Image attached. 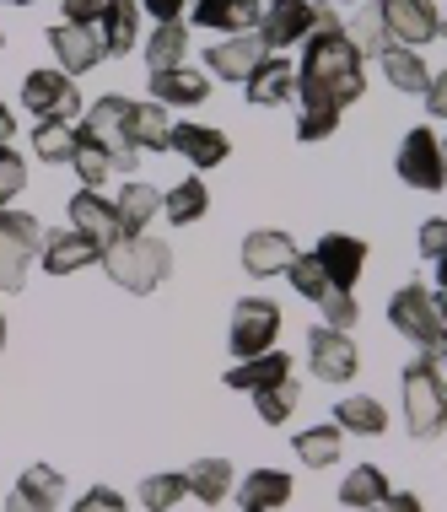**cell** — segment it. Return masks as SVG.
I'll use <instances>...</instances> for the list:
<instances>
[{
    "label": "cell",
    "instance_id": "6da1fadb",
    "mask_svg": "<svg viewBox=\"0 0 447 512\" xmlns=\"http://www.w3.org/2000/svg\"><path fill=\"white\" fill-rule=\"evenodd\" d=\"M361 92H367V65L351 49L334 6H318V22L302 38V60H297V103H324L345 114Z\"/></svg>",
    "mask_w": 447,
    "mask_h": 512
},
{
    "label": "cell",
    "instance_id": "7a4b0ae2",
    "mask_svg": "<svg viewBox=\"0 0 447 512\" xmlns=\"http://www.w3.org/2000/svg\"><path fill=\"white\" fill-rule=\"evenodd\" d=\"M97 265H103V275L114 286H124V292L151 297L167 275H173V248L157 243L151 232H135V238H119L103 259H97Z\"/></svg>",
    "mask_w": 447,
    "mask_h": 512
},
{
    "label": "cell",
    "instance_id": "3957f363",
    "mask_svg": "<svg viewBox=\"0 0 447 512\" xmlns=\"http://www.w3.org/2000/svg\"><path fill=\"white\" fill-rule=\"evenodd\" d=\"M399 405H404V426L415 437H442L447 426V372L437 356H415L399 378Z\"/></svg>",
    "mask_w": 447,
    "mask_h": 512
},
{
    "label": "cell",
    "instance_id": "277c9868",
    "mask_svg": "<svg viewBox=\"0 0 447 512\" xmlns=\"http://www.w3.org/2000/svg\"><path fill=\"white\" fill-rule=\"evenodd\" d=\"M275 335H281V302H270V297H243L227 318V351L237 362L275 351Z\"/></svg>",
    "mask_w": 447,
    "mask_h": 512
},
{
    "label": "cell",
    "instance_id": "5b68a950",
    "mask_svg": "<svg viewBox=\"0 0 447 512\" xmlns=\"http://www.w3.org/2000/svg\"><path fill=\"white\" fill-rule=\"evenodd\" d=\"M394 173H399V184L421 189V195H442V189H447V173H442V141H437V130L415 124V130L399 141Z\"/></svg>",
    "mask_w": 447,
    "mask_h": 512
},
{
    "label": "cell",
    "instance_id": "8992f818",
    "mask_svg": "<svg viewBox=\"0 0 447 512\" xmlns=\"http://www.w3.org/2000/svg\"><path fill=\"white\" fill-rule=\"evenodd\" d=\"M388 324H394L410 345H421V356H442L437 308H431V292L421 281H410V286H399V292H394V302H388Z\"/></svg>",
    "mask_w": 447,
    "mask_h": 512
},
{
    "label": "cell",
    "instance_id": "52a82bcc",
    "mask_svg": "<svg viewBox=\"0 0 447 512\" xmlns=\"http://www.w3.org/2000/svg\"><path fill=\"white\" fill-rule=\"evenodd\" d=\"M307 367H313L318 383H334V389H340V383H351L356 367H361L351 329H329V324L307 329Z\"/></svg>",
    "mask_w": 447,
    "mask_h": 512
},
{
    "label": "cell",
    "instance_id": "ba28073f",
    "mask_svg": "<svg viewBox=\"0 0 447 512\" xmlns=\"http://www.w3.org/2000/svg\"><path fill=\"white\" fill-rule=\"evenodd\" d=\"M81 130L92 135V141H103L114 151V173H135V146H130V98H119V92H108V98H97L87 108V119H81Z\"/></svg>",
    "mask_w": 447,
    "mask_h": 512
},
{
    "label": "cell",
    "instance_id": "9c48e42d",
    "mask_svg": "<svg viewBox=\"0 0 447 512\" xmlns=\"http://www.w3.org/2000/svg\"><path fill=\"white\" fill-rule=\"evenodd\" d=\"M22 108L33 119H76L81 114V92L60 65H54V71H27L22 76Z\"/></svg>",
    "mask_w": 447,
    "mask_h": 512
},
{
    "label": "cell",
    "instance_id": "30bf717a",
    "mask_svg": "<svg viewBox=\"0 0 447 512\" xmlns=\"http://www.w3.org/2000/svg\"><path fill=\"white\" fill-rule=\"evenodd\" d=\"M49 49H54V60H60V71L71 76V81L87 76L92 65L108 60L97 22H54V27H49Z\"/></svg>",
    "mask_w": 447,
    "mask_h": 512
},
{
    "label": "cell",
    "instance_id": "8fae6325",
    "mask_svg": "<svg viewBox=\"0 0 447 512\" xmlns=\"http://www.w3.org/2000/svg\"><path fill=\"white\" fill-rule=\"evenodd\" d=\"M318 22V0H264V17H259V38L270 54H281L291 44H302Z\"/></svg>",
    "mask_w": 447,
    "mask_h": 512
},
{
    "label": "cell",
    "instance_id": "7c38bea8",
    "mask_svg": "<svg viewBox=\"0 0 447 512\" xmlns=\"http://www.w3.org/2000/svg\"><path fill=\"white\" fill-rule=\"evenodd\" d=\"M65 216H71V232L97 243V254H108V248L124 238L119 211H114V200H103V189H76L71 205H65Z\"/></svg>",
    "mask_w": 447,
    "mask_h": 512
},
{
    "label": "cell",
    "instance_id": "4fadbf2b",
    "mask_svg": "<svg viewBox=\"0 0 447 512\" xmlns=\"http://www.w3.org/2000/svg\"><path fill=\"white\" fill-rule=\"evenodd\" d=\"M383 22L394 33V44H404V49H426L442 33L437 0H383Z\"/></svg>",
    "mask_w": 447,
    "mask_h": 512
},
{
    "label": "cell",
    "instance_id": "5bb4252c",
    "mask_svg": "<svg viewBox=\"0 0 447 512\" xmlns=\"http://www.w3.org/2000/svg\"><path fill=\"white\" fill-rule=\"evenodd\" d=\"M243 98L254 108H281L297 98V65L286 60V54H264L254 65V76L243 81Z\"/></svg>",
    "mask_w": 447,
    "mask_h": 512
},
{
    "label": "cell",
    "instance_id": "9a60e30c",
    "mask_svg": "<svg viewBox=\"0 0 447 512\" xmlns=\"http://www.w3.org/2000/svg\"><path fill=\"white\" fill-rule=\"evenodd\" d=\"M318 265H324L329 286H340V292H356L361 270H367V243L351 238V232H329V238H318Z\"/></svg>",
    "mask_w": 447,
    "mask_h": 512
},
{
    "label": "cell",
    "instance_id": "2e32d148",
    "mask_svg": "<svg viewBox=\"0 0 447 512\" xmlns=\"http://www.w3.org/2000/svg\"><path fill=\"white\" fill-rule=\"evenodd\" d=\"M264 0H189V22L211 33H259Z\"/></svg>",
    "mask_w": 447,
    "mask_h": 512
},
{
    "label": "cell",
    "instance_id": "e0dca14e",
    "mask_svg": "<svg viewBox=\"0 0 447 512\" xmlns=\"http://www.w3.org/2000/svg\"><path fill=\"white\" fill-rule=\"evenodd\" d=\"M167 151H178V157H184L194 173H205V168H216V162L232 157V141H227L221 130H211V124H173Z\"/></svg>",
    "mask_w": 447,
    "mask_h": 512
},
{
    "label": "cell",
    "instance_id": "ac0fdd59",
    "mask_svg": "<svg viewBox=\"0 0 447 512\" xmlns=\"http://www.w3.org/2000/svg\"><path fill=\"white\" fill-rule=\"evenodd\" d=\"M264 54H270V49H264L259 33H232L227 44H211V49H205V71L221 76V81H248Z\"/></svg>",
    "mask_w": 447,
    "mask_h": 512
},
{
    "label": "cell",
    "instance_id": "d6986e66",
    "mask_svg": "<svg viewBox=\"0 0 447 512\" xmlns=\"http://www.w3.org/2000/svg\"><path fill=\"white\" fill-rule=\"evenodd\" d=\"M297 259V243L286 238V232L275 227H259L243 238V270L259 275V281H270V275H286V265Z\"/></svg>",
    "mask_w": 447,
    "mask_h": 512
},
{
    "label": "cell",
    "instance_id": "ffe728a7",
    "mask_svg": "<svg viewBox=\"0 0 447 512\" xmlns=\"http://www.w3.org/2000/svg\"><path fill=\"white\" fill-rule=\"evenodd\" d=\"M60 496H65L60 469L33 464V469H22V480L11 486V496H6V512H54V507H60Z\"/></svg>",
    "mask_w": 447,
    "mask_h": 512
},
{
    "label": "cell",
    "instance_id": "44dd1931",
    "mask_svg": "<svg viewBox=\"0 0 447 512\" xmlns=\"http://www.w3.org/2000/svg\"><path fill=\"white\" fill-rule=\"evenodd\" d=\"M97 33H103L108 54L141 49V0H103V11H97Z\"/></svg>",
    "mask_w": 447,
    "mask_h": 512
},
{
    "label": "cell",
    "instance_id": "7402d4cb",
    "mask_svg": "<svg viewBox=\"0 0 447 512\" xmlns=\"http://www.w3.org/2000/svg\"><path fill=\"white\" fill-rule=\"evenodd\" d=\"M97 243H87L81 232H49L44 238V248H38V265H44L49 275H76V270H87V265H97Z\"/></svg>",
    "mask_w": 447,
    "mask_h": 512
},
{
    "label": "cell",
    "instance_id": "603a6c76",
    "mask_svg": "<svg viewBox=\"0 0 447 512\" xmlns=\"http://www.w3.org/2000/svg\"><path fill=\"white\" fill-rule=\"evenodd\" d=\"M211 98L205 87V71H189V65H173V71H151V103L162 108H194Z\"/></svg>",
    "mask_w": 447,
    "mask_h": 512
},
{
    "label": "cell",
    "instance_id": "cb8c5ba5",
    "mask_svg": "<svg viewBox=\"0 0 447 512\" xmlns=\"http://www.w3.org/2000/svg\"><path fill=\"white\" fill-rule=\"evenodd\" d=\"M345 38H351V49L361 54V65L377 60V54L394 44V33H388V22H383V0H361L356 17L345 22Z\"/></svg>",
    "mask_w": 447,
    "mask_h": 512
},
{
    "label": "cell",
    "instance_id": "d4e9b609",
    "mask_svg": "<svg viewBox=\"0 0 447 512\" xmlns=\"http://www.w3.org/2000/svg\"><path fill=\"white\" fill-rule=\"evenodd\" d=\"M291 378V356L286 351H264V356H248L227 372V389L237 394H259V389H275V383Z\"/></svg>",
    "mask_w": 447,
    "mask_h": 512
},
{
    "label": "cell",
    "instance_id": "484cf974",
    "mask_svg": "<svg viewBox=\"0 0 447 512\" xmlns=\"http://www.w3.org/2000/svg\"><path fill=\"white\" fill-rule=\"evenodd\" d=\"M377 65H383L388 87H394V92H410V98H421V92H426V81H431V65L421 60V49L388 44L383 54H377Z\"/></svg>",
    "mask_w": 447,
    "mask_h": 512
},
{
    "label": "cell",
    "instance_id": "4316f807",
    "mask_svg": "<svg viewBox=\"0 0 447 512\" xmlns=\"http://www.w3.org/2000/svg\"><path fill=\"white\" fill-rule=\"evenodd\" d=\"M114 211H119V227H124V238H135V232H146L151 221L162 216V189H151V184H141V178H130V184L119 189Z\"/></svg>",
    "mask_w": 447,
    "mask_h": 512
},
{
    "label": "cell",
    "instance_id": "83f0119b",
    "mask_svg": "<svg viewBox=\"0 0 447 512\" xmlns=\"http://www.w3.org/2000/svg\"><path fill=\"white\" fill-rule=\"evenodd\" d=\"M388 491H394V486H388L383 469H377V464H356L351 475L340 480V507L345 512H377L388 502Z\"/></svg>",
    "mask_w": 447,
    "mask_h": 512
},
{
    "label": "cell",
    "instance_id": "f1b7e54d",
    "mask_svg": "<svg viewBox=\"0 0 447 512\" xmlns=\"http://www.w3.org/2000/svg\"><path fill=\"white\" fill-rule=\"evenodd\" d=\"M232 491H237V502H243V507L275 512V507L291 502V475H286V469H254V475H243Z\"/></svg>",
    "mask_w": 447,
    "mask_h": 512
},
{
    "label": "cell",
    "instance_id": "f546056e",
    "mask_svg": "<svg viewBox=\"0 0 447 512\" xmlns=\"http://www.w3.org/2000/svg\"><path fill=\"white\" fill-rule=\"evenodd\" d=\"M184 480H189V496H200L205 507H221L237 486V469L227 459H194L184 469Z\"/></svg>",
    "mask_w": 447,
    "mask_h": 512
},
{
    "label": "cell",
    "instance_id": "4dcf8cb0",
    "mask_svg": "<svg viewBox=\"0 0 447 512\" xmlns=\"http://www.w3.org/2000/svg\"><path fill=\"white\" fill-rule=\"evenodd\" d=\"M334 426L351 437H383L388 432V410L377 405L372 394H345L340 405H334Z\"/></svg>",
    "mask_w": 447,
    "mask_h": 512
},
{
    "label": "cell",
    "instance_id": "1f68e13d",
    "mask_svg": "<svg viewBox=\"0 0 447 512\" xmlns=\"http://www.w3.org/2000/svg\"><path fill=\"white\" fill-rule=\"evenodd\" d=\"M291 448H297V459H302L307 469H334V464H340V448H345V432H340L334 421L307 426V432L291 437Z\"/></svg>",
    "mask_w": 447,
    "mask_h": 512
},
{
    "label": "cell",
    "instance_id": "d6a6232c",
    "mask_svg": "<svg viewBox=\"0 0 447 512\" xmlns=\"http://www.w3.org/2000/svg\"><path fill=\"white\" fill-rule=\"evenodd\" d=\"M205 211H211V189H205V178H178V184L162 195V216L173 221V227H194Z\"/></svg>",
    "mask_w": 447,
    "mask_h": 512
},
{
    "label": "cell",
    "instance_id": "836d02e7",
    "mask_svg": "<svg viewBox=\"0 0 447 512\" xmlns=\"http://www.w3.org/2000/svg\"><path fill=\"white\" fill-rule=\"evenodd\" d=\"M141 54H146V71H173V65H184L189 27L184 22H157V27H151V38L141 44Z\"/></svg>",
    "mask_w": 447,
    "mask_h": 512
},
{
    "label": "cell",
    "instance_id": "e575fe53",
    "mask_svg": "<svg viewBox=\"0 0 447 512\" xmlns=\"http://www.w3.org/2000/svg\"><path fill=\"white\" fill-rule=\"evenodd\" d=\"M71 168H76V178H81V189H103L108 178H114V151H108L103 141H92V135L76 124V151H71Z\"/></svg>",
    "mask_w": 447,
    "mask_h": 512
},
{
    "label": "cell",
    "instance_id": "d590c367",
    "mask_svg": "<svg viewBox=\"0 0 447 512\" xmlns=\"http://www.w3.org/2000/svg\"><path fill=\"white\" fill-rule=\"evenodd\" d=\"M167 135H173V119H167L162 103H130V146L135 151H167Z\"/></svg>",
    "mask_w": 447,
    "mask_h": 512
},
{
    "label": "cell",
    "instance_id": "8d00e7d4",
    "mask_svg": "<svg viewBox=\"0 0 447 512\" xmlns=\"http://www.w3.org/2000/svg\"><path fill=\"white\" fill-rule=\"evenodd\" d=\"M71 151H76V119H38L33 130L38 162H71Z\"/></svg>",
    "mask_w": 447,
    "mask_h": 512
},
{
    "label": "cell",
    "instance_id": "74e56055",
    "mask_svg": "<svg viewBox=\"0 0 447 512\" xmlns=\"http://www.w3.org/2000/svg\"><path fill=\"white\" fill-rule=\"evenodd\" d=\"M184 496H189L184 469H162V475H146V480H141V507H146V512H173Z\"/></svg>",
    "mask_w": 447,
    "mask_h": 512
},
{
    "label": "cell",
    "instance_id": "f35d334b",
    "mask_svg": "<svg viewBox=\"0 0 447 512\" xmlns=\"http://www.w3.org/2000/svg\"><path fill=\"white\" fill-rule=\"evenodd\" d=\"M0 238H6V243H17L22 254H38L49 232H44V221H38V216L17 211V205H0Z\"/></svg>",
    "mask_w": 447,
    "mask_h": 512
},
{
    "label": "cell",
    "instance_id": "ab89813d",
    "mask_svg": "<svg viewBox=\"0 0 447 512\" xmlns=\"http://www.w3.org/2000/svg\"><path fill=\"white\" fill-rule=\"evenodd\" d=\"M302 405V389H297V378H286V383H275V389H259L254 394V410H259V421H270V426H286L291 421V410Z\"/></svg>",
    "mask_w": 447,
    "mask_h": 512
},
{
    "label": "cell",
    "instance_id": "60d3db41",
    "mask_svg": "<svg viewBox=\"0 0 447 512\" xmlns=\"http://www.w3.org/2000/svg\"><path fill=\"white\" fill-rule=\"evenodd\" d=\"M286 281H291V292H297L302 302H318L329 292V275H324V265H318V254H297V259H291Z\"/></svg>",
    "mask_w": 447,
    "mask_h": 512
},
{
    "label": "cell",
    "instance_id": "b9f144b4",
    "mask_svg": "<svg viewBox=\"0 0 447 512\" xmlns=\"http://www.w3.org/2000/svg\"><path fill=\"white\" fill-rule=\"evenodd\" d=\"M340 130V108H324V103H297V141H329Z\"/></svg>",
    "mask_w": 447,
    "mask_h": 512
},
{
    "label": "cell",
    "instance_id": "7bdbcfd3",
    "mask_svg": "<svg viewBox=\"0 0 447 512\" xmlns=\"http://www.w3.org/2000/svg\"><path fill=\"white\" fill-rule=\"evenodd\" d=\"M318 313H324V324H329V329H356V318H361L356 297H351V292H340V286H329V292L318 297Z\"/></svg>",
    "mask_w": 447,
    "mask_h": 512
},
{
    "label": "cell",
    "instance_id": "ee69618b",
    "mask_svg": "<svg viewBox=\"0 0 447 512\" xmlns=\"http://www.w3.org/2000/svg\"><path fill=\"white\" fill-rule=\"evenodd\" d=\"M27 259H33V254H22L17 243L0 238V292H22V286H27Z\"/></svg>",
    "mask_w": 447,
    "mask_h": 512
},
{
    "label": "cell",
    "instance_id": "f6af8a7d",
    "mask_svg": "<svg viewBox=\"0 0 447 512\" xmlns=\"http://www.w3.org/2000/svg\"><path fill=\"white\" fill-rule=\"evenodd\" d=\"M27 189V168H22V157L11 146H0V205H11Z\"/></svg>",
    "mask_w": 447,
    "mask_h": 512
},
{
    "label": "cell",
    "instance_id": "bcb514c9",
    "mask_svg": "<svg viewBox=\"0 0 447 512\" xmlns=\"http://www.w3.org/2000/svg\"><path fill=\"white\" fill-rule=\"evenodd\" d=\"M71 512H130V502L114 491V486H92V491H81L76 496V507Z\"/></svg>",
    "mask_w": 447,
    "mask_h": 512
},
{
    "label": "cell",
    "instance_id": "7dc6e473",
    "mask_svg": "<svg viewBox=\"0 0 447 512\" xmlns=\"http://www.w3.org/2000/svg\"><path fill=\"white\" fill-rule=\"evenodd\" d=\"M421 259H442L447 254V216H431V221H421Z\"/></svg>",
    "mask_w": 447,
    "mask_h": 512
},
{
    "label": "cell",
    "instance_id": "c3c4849f",
    "mask_svg": "<svg viewBox=\"0 0 447 512\" xmlns=\"http://www.w3.org/2000/svg\"><path fill=\"white\" fill-rule=\"evenodd\" d=\"M421 103H426V119H447V71H431Z\"/></svg>",
    "mask_w": 447,
    "mask_h": 512
},
{
    "label": "cell",
    "instance_id": "681fc988",
    "mask_svg": "<svg viewBox=\"0 0 447 512\" xmlns=\"http://www.w3.org/2000/svg\"><path fill=\"white\" fill-rule=\"evenodd\" d=\"M141 11H146L151 22H184L189 0H141Z\"/></svg>",
    "mask_w": 447,
    "mask_h": 512
},
{
    "label": "cell",
    "instance_id": "f907efd6",
    "mask_svg": "<svg viewBox=\"0 0 447 512\" xmlns=\"http://www.w3.org/2000/svg\"><path fill=\"white\" fill-rule=\"evenodd\" d=\"M60 6H65V22H97L103 0H60Z\"/></svg>",
    "mask_w": 447,
    "mask_h": 512
},
{
    "label": "cell",
    "instance_id": "816d5d0a",
    "mask_svg": "<svg viewBox=\"0 0 447 512\" xmlns=\"http://www.w3.org/2000/svg\"><path fill=\"white\" fill-rule=\"evenodd\" d=\"M377 512H426V507H421V496H415V491H388V502Z\"/></svg>",
    "mask_w": 447,
    "mask_h": 512
},
{
    "label": "cell",
    "instance_id": "f5cc1de1",
    "mask_svg": "<svg viewBox=\"0 0 447 512\" xmlns=\"http://www.w3.org/2000/svg\"><path fill=\"white\" fill-rule=\"evenodd\" d=\"M431 308H437V340L447 345V292H431Z\"/></svg>",
    "mask_w": 447,
    "mask_h": 512
},
{
    "label": "cell",
    "instance_id": "db71d44e",
    "mask_svg": "<svg viewBox=\"0 0 447 512\" xmlns=\"http://www.w3.org/2000/svg\"><path fill=\"white\" fill-rule=\"evenodd\" d=\"M11 135H17V124H11V108H6V103H0V146H6V141H11Z\"/></svg>",
    "mask_w": 447,
    "mask_h": 512
},
{
    "label": "cell",
    "instance_id": "11a10c76",
    "mask_svg": "<svg viewBox=\"0 0 447 512\" xmlns=\"http://www.w3.org/2000/svg\"><path fill=\"white\" fill-rule=\"evenodd\" d=\"M437 292H447V254L437 259Z\"/></svg>",
    "mask_w": 447,
    "mask_h": 512
},
{
    "label": "cell",
    "instance_id": "9f6ffc18",
    "mask_svg": "<svg viewBox=\"0 0 447 512\" xmlns=\"http://www.w3.org/2000/svg\"><path fill=\"white\" fill-rule=\"evenodd\" d=\"M318 6H351V0H318Z\"/></svg>",
    "mask_w": 447,
    "mask_h": 512
},
{
    "label": "cell",
    "instance_id": "6f0895ef",
    "mask_svg": "<svg viewBox=\"0 0 447 512\" xmlns=\"http://www.w3.org/2000/svg\"><path fill=\"white\" fill-rule=\"evenodd\" d=\"M0 351H6V318H0Z\"/></svg>",
    "mask_w": 447,
    "mask_h": 512
},
{
    "label": "cell",
    "instance_id": "680465c9",
    "mask_svg": "<svg viewBox=\"0 0 447 512\" xmlns=\"http://www.w3.org/2000/svg\"><path fill=\"white\" fill-rule=\"evenodd\" d=\"M437 38H442V44H447V11H442V33H437Z\"/></svg>",
    "mask_w": 447,
    "mask_h": 512
},
{
    "label": "cell",
    "instance_id": "91938a15",
    "mask_svg": "<svg viewBox=\"0 0 447 512\" xmlns=\"http://www.w3.org/2000/svg\"><path fill=\"white\" fill-rule=\"evenodd\" d=\"M437 362H442V372H447V345H442V356H437Z\"/></svg>",
    "mask_w": 447,
    "mask_h": 512
},
{
    "label": "cell",
    "instance_id": "94428289",
    "mask_svg": "<svg viewBox=\"0 0 447 512\" xmlns=\"http://www.w3.org/2000/svg\"><path fill=\"white\" fill-rule=\"evenodd\" d=\"M6 6H33V0H6Z\"/></svg>",
    "mask_w": 447,
    "mask_h": 512
},
{
    "label": "cell",
    "instance_id": "6125c7cd",
    "mask_svg": "<svg viewBox=\"0 0 447 512\" xmlns=\"http://www.w3.org/2000/svg\"><path fill=\"white\" fill-rule=\"evenodd\" d=\"M442 173H447V141H442Z\"/></svg>",
    "mask_w": 447,
    "mask_h": 512
},
{
    "label": "cell",
    "instance_id": "be15d7a7",
    "mask_svg": "<svg viewBox=\"0 0 447 512\" xmlns=\"http://www.w3.org/2000/svg\"><path fill=\"white\" fill-rule=\"evenodd\" d=\"M0 44H6V33H0Z\"/></svg>",
    "mask_w": 447,
    "mask_h": 512
},
{
    "label": "cell",
    "instance_id": "e7e4bbea",
    "mask_svg": "<svg viewBox=\"0 0 447 512\" xmlns=\"http://www.w3.org/2000/svg\"><path fill=\"white\" fill-rule=\"evenodd\" d=\"M243 512H254V507H243Z\"/></svg>",
    "mask_w": 447,
    "mask_h": 512
},
{
    "label": "cell",
    "instance_id": "03108f58",
    "mask_svg": "<svg viewBox=\"0 0 447 512\" xmlns=\"http://www.w3.org/2000/svg\"><path fill=\"white\" fill-rule=\"evenodd\" d=\"M173 512H178V507H173Z\"/></svg>",
    "mask_w": 447,
    "mask_h": 512
}]
</instances>
